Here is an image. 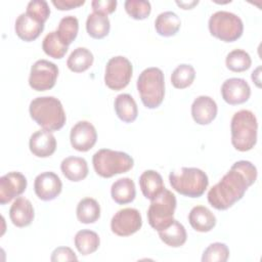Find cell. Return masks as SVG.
<instances>
[{"label":"cell","instance_id":"44dd1931","mask_svg":"<svg viewBox=\"0 0 262 262\" xmlns=\"http://www.w3.org/2000/svg\"><path fill=\"white\" fill-rule=\"evenodd\" d=\"M60 170L70 181L78 182L88 175V165L85 159L80 157H68L62 160Z\"/></svg>","mask_w":262,"mask_h":262},{"label":"cell","instance_id":"ba28073f","mask_svg":"<svg viewBox=\"0 0 262 262\" xmlns=\"http://www.w3.org/2000/svg\"><path fill=\"white\" fill-rule=\"evenodd\" d=\"M208 26L210 34L223 42L236 41L244 32V24L241 17L224 10L213 13L209 18Z\"/></svg>","mask_w":262,"mask_h":262},{"label":"cell","instance_id":"f35d334b","mask_svg":"<svg viewBox=\"0 0 262 262\" xmlns=\"http://www.w3.org/2000/svg\"><path fill=\"white\" fill-rule=\"evenodd\" d=\"M91 7L94 12H100L105 15L113 13L117 7L116 0H93Z\"/></svg>","mask_w":262,"mask_h":262},{"label":"cell","instance_id":"74e56055","mask_svg":"<svg viewBox=\"0 0 262 262\" xmlns=\"http://www.w3.org/2000/svg\"><path fill=\"white\" fill-rule=\"evenodd\" d=\"M50 260L52 262H59V261H77L78 257L74 253V251L69 247H58L54 249L51 254Z\"/></svg>","mask_w":262,"mask_h":262},{"label":"cell","instance_id":"f1b7e54d","mask_svg":"<svg viewBox=\"0 0 262 262\" xmlns=\"http://www.w3.org/2000/svg\"><path fill=\"white\" fill-rule=\"evenodd\" d=\"M76 214L81 223H94L100 217V206L96 200L92 198H85L78 203Z\"/></svg>","mask_w":262,"mask_h":262},{"label":"cell","instance_id":"1f68e13d","mask_svg":"<svg viewBox=\"0 0 262 262\" xmlns=\"http://www.w3.org/2000/svg\"><path fill=\"white\" fill-rule=\"evenodd\" d=\"M79 31V21L76 16L67 15L58 24L57 35L61 42L69 46L77 37Z\"/></svg>","mask_w":262,"mask_h":262},{"label":"cell","instance_id":"603a6c76","mask_svg":"<svg viewBox=\"0 0 262 262\" xmlns=\"http://www.w3.org/2000/svg\"><path fill=\"white\" fill-rule=\"evenodd\" d=\"M114 107L118 118L124 123H132L138 116V108L134 98L128 93L119 94L115 98Z\"/></svg>","mask_w":262,"mask_h":262},{"label":"cell","instance_id":"9c48e42d","mask_svg":"<svg viewBox=\"0 0 262 262\" xmlns=\"http://www.w3.org/2000/svg\"><path fill=\"white\" fill-rule=\"evenodd\" d=\"M132 73L133 67L127 57L122 55L112 57L105 66L104 83L112 90H122L128 86Z\"/></svg>","mask_w":262,"mask_h":262},{"label":"cell","instance_id":"cb8c5ba5","mask_svg":"<svg viewBox=\"0 0 262 262\" xmlns=\"http://www.w3.org/2000/svg\"><path fill=\"white\" fill-rule=\"evenodd\" d=\"M112 199L119 205L131 203L136 195L135 183L129 177H124L116 180L111 187Z\"/></svg>","mask_w":262,"mask_h":262},{"label":"cell","instance_id":"7c38bea8","mask_svg":"<svg viewBox=\"0 0 262 262\" xmlns=\"http://www.w3.org/2000/svg\"><path fill=\"white\" fill-rule=\"evenodd\" d=\"M97 140V132L95 127L88 121H79L76 123L70 133V141L78 151H88Z\"/></svg>","mask_w":262,"mask_h":262},{"label":"cell","instance_id":"836d02e7","mask_svg":"<svg viewBox=\"0 0 262 262\" xmlns=\"http://www.w3.org/2000/svg\"><path fill=\"white\" fill-rule=\"evenodd\" d=\"M195 78V71L192 66L182 63L179 64L171 75V83L177 89L189 87Z\"/></svg>","mask_w":262,"mask_h":262},{"label":"cell","instance_id":"9a60e30c","mask_svg":"<svg viewBox=\"0 0 262 262\" xmlns=\"http://www.w3.org/2000/svg\"><path fill=\"white\" fill-rule=\"evenodd\" d=\"M62 189L60 178L54 172H43L36 176L34 190L36 195L42 201H52L59 195Z\"/></svg>","mask_w":262,"mask_h":262},{"label":"cell","instance_id":"8fae6325","mask_svg":"<svg viewBox=\"0 0 262 262\" xmlns=\"http://www.w3.org/2000/svg\"><path fill=\"white\" fill-rule=\"evenodd\" d=\"M141 226V214L134 208H124L119 210L111 220V229L119 236H129L137 232Z\"/></svg>","mask_w":262,"mask_h":262},{"label":"cell","instance_id":"8992f818","mask_svg":"<svg viewBox=\"0 0 262 262\" xmlns=\"http://www.w3.org/2000/svg\"><path fill=\"white\" fill-rule=\"evenodd\" d=\"M92 164L97 175L102 178H111L131 170L134 160L124 151L101 148L93 155Z\"/></svg>","mask_w":262,"mask_h":262},{"label":"cell","instance_id":"484cf974","mask_svg":"<svg viewBox=\"0 0 262 262\" xmlns=\"http://www.w3.org/2000/svg\"><path fill=\"white\" fill-rule=\"evenodd\" d=\"M158 232L161 241L172 248L183 246L187 238L185 227L175 219L169 226Z\"/></svg>","mask_w":262,"mask_h":262},{"label":"cell","instance_id":"ac0fdd59","mask_svg":"<svg viewBox=\"0 0 262 262\" xmlns=\"http://www.w3.org/2000/svg\"><path fill=\"white\" fill-rule=\"evenodd\" d=\"M44 30V24L35 19L27 12L20 13L14 25V31L19 39L26 42L36 40Z\"/></svg>","mask_w":262,"mask_h":262},{"label":"cell","instance_id":"83f0119b","mask_svg":"<svg viewBox=\"0 0 262 262\" xmlns=\"http://www.w3.org/2000/svg\"><path fill=\"white\" fill-rule=\"evenodd\" d=\"M94 56L92 52L85 47H77L70 54L67 66L74 73H82L87 71L93 63Z\"/></svg>","mask_w":262,"mask_h":262},{"label":"cell","instance_id":"b9f144b4","mask_svg":"<svg viewBox=\"0 0 262 262\" xmlns=\"http://www.w3.org/2000/svg\"><path fill=\"white\" fill-rule=\"evenodd\" d=\"M260 71H261V67H258L253 73H252V80L253 82L257 85V87H261V80H260Z\"/></svg>","mask_w":262,"mask_h":262},{"label":"cell","instance_id":"7a4b0ae2","mask_svg":"<svg viewBox=\"0 0 262 262\" xmlns=\"http://www.w3.org/2000/svg\"><path fill=\"white\" fill-rule=\"evenodd\" d=\"M31 118L47 131H57L66 124V113L59 99L53 96L34 98L29 106Z\"/></svg>","mask_w":262,"mask_h":262},{"label":"cell","instance_id":"4fadbf2b","mask_svg":"<svg viewBox=\"0 0 262 262\" xmlns=\"http://www.w3.org/2000/svg\"><path fill=\"white\" fill-rule=\"evenodd\" d=\"M27 178L20 172L12 171L0 178V204L5 205L19 196L27 188Z\"/></svg>","mask_w":262,"mask_h":262},{"label":"cell","instance_id":"e575fe53","mask_svg":"<svg viewBox=\"0 0 262 262\" xmlns=\"http://www.w3.org/2000/svg\"><path fill=\"white\" fill-rule=\"evenodd\" d=\"M229 258V249L223 243L209 245L203 253V262H225Z\"/></svg>","mask_w":262,"mask_h":262},{"label":"cell","instance_id":"52a82bcc","mask_svg":"<svg viewBox=\"0 0 262 262\" xmlns=\"http://www.w3.org/2000/svg\"><path fill=\"white\" fill-rule=\"evenodd\" d=\"M177 201L175 194L167 188L154 200L147 210V221L157 231L163 230L174 220V212Z\"/></svg>","mask_w":262,"mask_h":262},{"label":"cell","instance_id":"277c9868","mask_svg":"<svg viewBox=\"0 0 262 262\" xmlns=\"http://www.w3.org/2000/svg\"><path fill=\"white\" fill-rule=\"evenodd\" d=\"M169 181L175 191L188 198L202 196L209 185L207 174L203 170L192 167H182L171 172Z\"/></svg>","mask_w":262,"mask_h":262},{"label":"cell","instance_id":"5bb4252c","mask_svg":"<svg viewBox=\"0 0 262 262\" xmlns=\"http://www.w3.org/2000/svg\"><path fill=\"white\" fill-rule=\"evenodd\" d=\"M221 95L228 104H242L250 98L251 88L248 82L242 78H229L221 86Z\"/></svg>","mask_w":262,"mask_h":262},{"label":"cell","instance_id":"d4e9b609","mask_svg":"<svg viewBox=\"0 0 262 262\" xmlns=\"http://www.w3.org/2000/svg\"><path fill=\"white\" fill-rule=\"evenodd\" d=\"M181 26L179 16L173 11H164L160 13L155 20V29L160 36H175Z\"/></svg>","mask_w":262,"mask_h":262},{"label":"cell","instance_id":"60d3db41","mask_svg":"<svg viewBox=\"0 0 262 262\" xmlns=\"http://www.w3.org/2000/svg\"><path fill=\"white\" fill-rule=\"evenodd\" d=\"M199 3V1H176V4L180 6L182 9H191L193 6H195Z\"/></svg>","mask_w":262,"mask_h":262},{"label":"cell","instance_id":"30bf717a","mask_svg":"<svg viewBox=\"0 0 262 262\" xmlns=\"http://www.w3.org/2000/svg\"><path fill=\"white\" fill-rule=\"evenodd\" d=\"M58 77V68L55 63L39 59L31 68L29 85L33 90L46 91L54 87Z\"/></svg>","mask_w":262,"mask_h":262},{"label":"cell","instance_id":"f546056e","mask_svg":"<svg viewBox=\"0 0 262 262\" xmlns=\"http://www.w3.org/2000/svg\"><path fill=\"white\" fill-rule=\"evenodd\" d=\"M100 245V238L95 231L89 229L79 230L75 235V246L84 256L94 253Z\"/></svg>","mask_w":262,"mask_h":262},{"label":"cell","instance_id":"8d00e7d4","mask_svg":"<svg viewBox=\"0 0 262 262\" xmlns=\"http://www.w3.org/2000/svg\"><path fill=\"white\" fill-rule=\"evenodd\" d=\"M26 12L40 23L45 24L50 15V8L44 0H32L28 3Z\"/></svg>","mask_w":262,"mask_h":262},{"label":"cell","instance_id":"ab89813d","mask_svg":"<svg viewBox=\"0 0 262 262\" xmlns=\"http://www.w3.org/2000/svg\"><path fill=\"white\" fill-rule=\"evenodd\" d=\"M51 3L58 10H71L82 6L85 3V0H52Z\"/></svg>","mask_w":262,"mask_h":262},{"label":"cell","instance_id":"6da1fadb","mask_svg":"<svg viewBox=\"0 0 262 262\" xmlns=\"http://www.w3.org/2000/svg\"><path fill=\"white\" fill-rule=\"evenodd\" d=\"M257 179V169L250 161L235 162L208 192V202L216 210H227L243 199Z\"/></svg>","mask_w":262,"mask_h":262},{"label":"cell","instance_id":"7402d4cb","mask_svg":"<svg viewBox=\"0 0 262 262\" xmlns=\"http://www.w3.org/2000/svg\"><path fill=\"white\" fill-rule=\"evenodd\" d=\"M139 186L142 194L150 201L157 198L165 188L161 174L155 170H146L140 175Z\"/></svg>","mask_w":262,"mask_h":262},{"label":"cell","instance_id":"d590c367","mask_svg":"<svg viewBox=\"0 0 262 262\" xmlns=\"http://www.w3.org/2000/svg\"><path fill=\"white\" fill-rule=\"evenodd\" d=\"M126 12L134 19L141 20L146 18L151 11V6L148 1L144 0H127L125 1Z\"/></svg>","mask_w":262,"mask_h":262},{"label":"cell","instance_id":"ffe728a7","mask_svg":"<svg viewBox=\"0 0 262 262\" xmlns=\"http://www.w3.org/2000/svg\"><path fill=\"white\" fill-rule=\"evenodd\" d=\"M188 221L191 227L199 232H208L216 225L215 215L205 206L193 207L188 214Z\"/></svg>","mask_w":262,"mask_h":262},{"label":"cell","instance_id":"4316f807","mask_svg":"<svg viewBox=\"0 0 262 262\" xmlns=\"http://www.w3.org/2000/svg\"><path fill=\"white\" fill-rule=\"evenodd\" d=\"M111 23L107 15L100 12H92L86 20V31L93 39H102L108 35Z\"/></svg>","mask_w":262,"mask_h":262},{"label":"cell","instance_id":"3957f363","mask_svg":"<svg viewBox=\"0 0 262 262\" xmlns=\"http://www.w3.org/2000/svg\"><path fill=\"white\" fill-rule=\"evenodd\" d=\"M231 144L238 151L251 150L257 142L258 122L253 112L241 110L231 118Z\"/></svg>","mask_w":262,"mask_h":262},{"label":"cell","instance_id":"4dcf8cb0","mask_svg":"<svg viewBox=\"0 0 262 262\" xmlns=\"http://www.w3.org/2000/svg\"><path fill=\"white\" fill-rule=\"evenodd\" d=\"M42 49L48 56L55 59H60L68 52L69 46L61 42L57 32L54 31L50 32L44 37L42 42Z\"/></svg>","mask_w":262,"mask_h":262},{"label":"cell","instance_id":"d6a6232c","mask_svg":"<svg viewBox=\"0 0 262 262\" xmlns=\"http://www.w3.org/2000/svg\"><path fill=\"white\" fill-rule=\"evenodd\" d=\"M226 68L235 73H242L250 69L252 64L251 56L243 49H234L226 55Z\"/></svg>","mask_w":262,"mask_h":262},{"label":"cell","instance_id":"d6986e66","mask_svg":"<svg viewBox=\"0 0 262 262\" xmlns=\"http://www.w3.org/2000/svg\"><path fill=\"white\" fill-rule=\"evenodd\" d=\"M34 216L35 213L32 203L24 196L16 198L9 209L10 220L16 227L29 226L34 220Z\"/></svg>","mask_w":262,"mask_h":262},{"label":"cell","instance_id":"2e32d148","mask_svg":"<svg viewBox=\"0 0 262 262\" xmlns=\"http://www.w3.org/2000/svg\"><path fill=\"white\" fill-rule=\"evenodd\" d=\"M29 147L31 152L38 158H48L56 149V139L52 132L45 129L38 130L30 137Z\"/></svg>","mask_w":262,"mask_h":262},{"label":"cell","instance_id":"e0dca14e","mask_svg":"<svg viewBox=\"0 0 262 262\" xmlns=\"http://www.w3.org/2000/svg\"><path fill=\"white\" fill-rule=\"evenodd\" d=\"M217 103L213 98L206 95L198 96L191 104V116L199 125H208L216 118Z\"/></svg>","mask_w":262,"mask_h":262},{"label":"cell","instance_id":"5b68a950","mask_svg":"<svg viewBox=\"0 0 262 262\" xmlns=\"http://www.w3.org/2000/svg\"><path fill=\"white\" fill-rule=\"evenodd\" d=\"M136 85L145 107L152 110L161 105L165 97V79L161 69L151 67L143 70Z\"/></svg>","mask_w":262,"mask_h":262}]
</instances>
